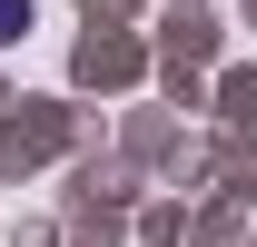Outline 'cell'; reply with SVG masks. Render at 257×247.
I'll list each match as a JSON object with an SVG mask.
<instances>
[{
    "label": "cell",
    "mask_w": 257,
    "mask_h": 247,
    "mask_svg": "<svg viewBox=\"0 0 257 247\" xmlns=\"http://www.w3.org/2000/svg\"><path fill=\"white\" fill-rule=\"evenodd\" d=\"M20 30H30V0H0V50H10Z\"/></svg>",
    "instance_id": "6da1fadb"
}]
</instances>
